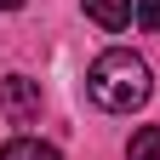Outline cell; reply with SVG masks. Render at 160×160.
Instances as JSON below:
<instances>
[{"instance_id":"1","label":"cell","mask_w":160,"mask_h":160,"mask_svg":"<svg viewBox=\"0 0 160 160\" xmlns=\"http://www.w3.org/2000/svg\"><path fill=\"white\" fill-rule=\"evenodd\" d=\"M86 92H92V103L97 109H109V114H132V109H143L149 103V63L137 52H103L97 63L86 69Z\"/></svg>"},{"instance_id":"2","label":"cell","mask_w":160,"mask_h":160,"mask_svg":"<svg viewBox=\"0 0 160 160\" xmlns=\"http://www.w3.org/2000/svg\"><path fill=\"white\" fill-rule=\"evenodd\" d=\"M0 114H6L12 126L40 120V80H29V74H6V80H0Z\"/></svg>"},{"instance_id":"3","label":"cell","mask_w":160,"mask_h":160,"mask_svg":"<svg viewBox=\"0 0 160 160\" xmlns=\"http://www.w3.org/2000/svg\"><path fill=\"white\" fill-rule=\"evenodd\" d=\"M86 17H92L97 29H109V34H114V29H126V23H132V0H86Z\"/></svg>"},{"instance_id":"4","label":"cell","mask_w":160,"mask_h":160,"mask_svg":"<svg viewBox=\"0 0 160 160\" xmlns=\"http://www.w3.org/2000/svg\"><path fill=\"white\" fill-rule=\"evenodd\" d=\"M0 160H63L52 143H40V137H12L6 149H0Z\"/></svg>"},{"instance_id":"5","label":"cell","mask_w":160,"mask_h":160,"mask_svg":"<svg viewBox=\"0 0 160 160\" xmlns=\"http://www.w3.org/2000/svg\"><path fill=\"white\" fill-rule=\"evenodd\" d=\"M126 160H160V126L132 132V149H126Z\"/></svg>"},{"instance_id":"6","label":"cell","mask_w":160,"mask_h":160,"mask_svg":"<svg viewBox=\"0 0 160 160\" xmlns=\"http://www.w3.org/2000/svg\"><path fill=\"white\" fill-rule=\"evenodd\" d=\"M137 23H143L149 34L160 29V0H137Z\"/></svg>"},{"instance_id":"7","label":"cell","mask_w":160,"mask_h":160,"mask_svg":"<svg viewBox=\"0 0 160 160\" xmlns=\"http://www.w3.org/2000/svg\"><path fill=\"white\" fill-rule=\"evenodd\" d=\"M17 6H23V0H0V12H17Z\"/></svg>"}]
</instances>
